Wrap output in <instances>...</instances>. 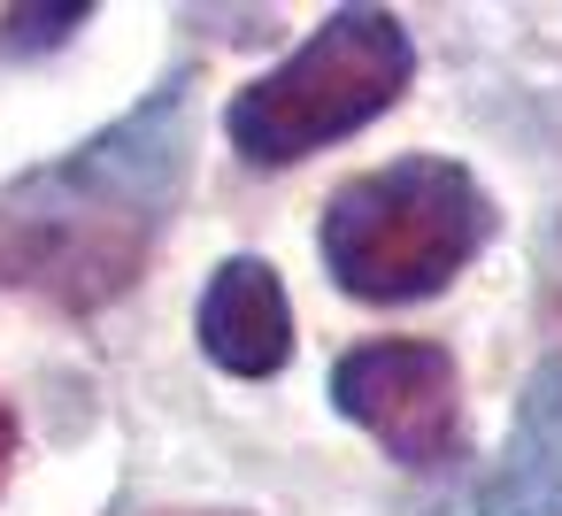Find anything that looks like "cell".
Masks as SVG:
<instances>
[{
  "label": "cell",
  "mask_w": 562,
  "mask_h": 516,
  "mask_svg": "<svg viewBox=\"0 0 562 516\" xmlns=\"http://www.w3.org/2000/svg\"><path fill=\"white\" fill-rule=\"evenodd\" d=\"M193 178V78H162L86 147L0 186V293L93 316L139 285Z\"/></svg>",
  "instance_id": "6da1fadb"
},
{
  "label": "cell",
  "mask_w": 562,
  "mask_h": 516,
  "mask_svg": "<svg viewBox=\"0 0 562 516\" xmlns=\"http://www.w3.org/2000/svg\"><path fill=\"white\" fill-rule=\"evenodd\" d=\"M493 193L447 155L362 170L324 209V270L355 301H424L454 285L493 239Z\"/></svg>",
  "instance_id": "7a4b0ae2"
},
{
  "label": "cell",
  "mask_w": 562,
  "mask_h": 516,
  "mask_svg": "<svg viewBox=\"0 0 562 516\" xmlns=\"http://www.w3.org/2000/svg\"><path fill=\"white\" fill-rule=\"evenodd\" d=\"M408 70H416V47L393 9H339L278 70H262L255 86L232 93L224 132L255 170H285V162L378 124L401 101Z\"/></svg>",
  "instance_id": "3957f363"
},
{
  "label": "cell",
  "mask_w": 562,
  "mask_h": 516,
  "mask_svg": "<svg viewBox=\"0 0 562 516\" xmlns=\"http://www.w3.org/2000/svg\"><path fill=\"white\" fill-rule=\"evenodd\" d=\"M331 401L401 470H447L462 455V378L431 339H370L331 362Z\"/></svg>",
  "instance_id": "277c9868"
},
{
  "label": "cell",
  "mask_w": 562,
  "mask_h": 516,
  "mask_svg": "<svg viewBox=\"0 0 562 516\" xmlns=\"http://www.w3.org/2000/svg\"><path fill=\"white\" fill-rule=\"evenodd\" d=\"M201 355L232 378H278L293 362V309H285V285L262 255H232L209 293H201Z\"/></svg>",
  "instance_id": "5b68a950"
},
{
  "label": "cell",
  "mask_w": 562,
  "mask_h": 516,
  "mask_svg": "<svg viewBox=\"0 0 562 516\" xmlns=\"http://www.w3.org/2000/svg\"><path fill=\"white\" fill-rule=\"evenodd\" d=\"M477 516H562V355L524 378L516 431L477 485Z\"/></svg>",
  "instance_id": "8992f818"
},
{
  "label": "cell",
  "mask_w": 562,
  "mask_h": 516,
  "mask_svg": "<svg viewBox=\"0 0 562 516\" xmlns=\"http://www.w3.org/2000/svg\"><path fill=\"white\" fill-rule=\"evenodd\" d=\"M93 9H9L0 16V55H40V47H63Z\"/></svg>",
  "instance_id": "52a82bcc"
},
{
  "label": "cell",
  "mask_w": 562,
  "mask_h": 516,
  "mask_svg": "<svg viewBox=\"0 0 562 516\" xmlns=\"http://www.w3.org/2000/svg\"><path fill=\"white\" fill-rule=\"evenodd\" d=\"M9 462H16V416L0 408V485H9Z\"/></svg>",
  "instance_id": "ba28073f"
}]
</instances>
